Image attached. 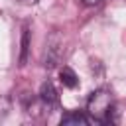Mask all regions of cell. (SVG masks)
<instances>
[{
  "label": "cell",
  "mask_w": 126,
  "mask_h": 126,
  "mask_svg": "<svg viewBox=\"0 0 126 126\" xmlns=\"http://www.w3.org/2000/svg\"><path fill=\"white\" fill-rule=\"evenodd\" d=\"M114 94L108 89H96L91 93L89 100H87V114L91 116L93 122H100V124H108L114 122Z\"/></svg>",
  "instance_id": "cell-1"
},
{
  "label": "cell",
  "mask_w": 126,
  "mask_h": 126,
  "mask_svg": "<svg viewBox=\"0 0 126 126\" xmlns=\"http://www.w3.org/2000/svg\"><path fill=\"white\" fill-rule=\"evenodd\" d=\"M61 57V39L57 33H53L47 43H45V51H43V67H53Z\"/></svg>",
  "instance_id": "cell-2"
},
{
  "label": "cell",
  "mask_w": 126,
  "mask_h": 126,
  "mask_svg": "<svg viewBox=\"0 0 126 126\" xmlns=\"http://www.w3.org/2000/svg\"><path fill=\"white\" fill-rule=\"evenodd\" d=\"M39 100H41V104H43L47 110L59 106V94H57V89L53 87L51 81L41 83V87H39Z\"/></svg>",
  "instance_id": "cell-3"
},
{
  "label": "cell",
  "mask_w": 126,
  "mask_h": 126,
  "mask_svg": "<svg viewBox=\"0 0 126 126\" xmlns=\"http://www.w3.org/2000/svg\"><path fill=\"white\" fill-rule=\"evenodd\" d=\"M61 124H91L93 120H91V116L87 114V112H79V110H69V112H65L63 116H61V120H59Z\"/></svg>",
  "instance_id": "cell-4"
},
{
  "label": "cell",
  "mask_w": 126,
  "mask_h": 126,
  "mask_svg": "<svg viewBox=\"0 0 126 126\" xmlns=\"http://www.w3.org/2000/svg\"><path fill=\"white\" fill-rule=\"evenodd\" d=\"M59 81H61V85L65 89H75L79 85V79H77V75H75V71L71 67H63L59 71Z\"/></svg>",
  "instance_id": "cell-5"
},
{
  "label": "cell",
  "mask_w": 126,
  "mask_h": 126,
  "mask_svg": "<svg viewBox=\"0 0 126 126\" xmlns=\"http://www.w3.org/2000/svg\"><path fill=\"white\" fill-rule=\"evenodd\" d=\"M28 49H30V30H28V26H24V32H22V51H20V65H26V59H28Z\"/></svg>",
  "instance_id": "cell-6"
},
{
  "label": "cell",
  "mask_w": 126,
  "mask_h": 126,
  "mask_svg": "<svg viewBox=\"0 0 126 126\" xmlns=\"http://www.w3.org/2000/svg\"><path fill=\"white\" fill-rule=\"evenodd\" d=\"M39 0H20V4H26V6H32V4H37Z\"/></svg>",
  "instance_id": "cell-7"
},
{
  "label": "cell",
  "mask_w": 126,
  "mask_h": 126,
  "mask_svg": "<svg viewBox=\"0 0 126 126\" xmlns=\"http://www.w3.org/2000/svg\"><path fill=\"white\" fill-rule=\"evenodd\" d=\"M100 0H83V4H87V6H96Z\"/></svg>",
  "instance_id": "cell-8"
}]
</instances>
